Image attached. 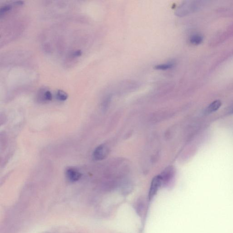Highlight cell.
Returning a JSON list of instances; mask_svg holds the SVG:
<instances>
[{
    "mask_svg": "<svg viewBox=\"0 0 233 233\" xmlns=\"http://www.w3.org/2000/svg\"><path fill=\"white\" fill-rule=\"evenodd\" d=\"M162 183H163V179L161 175L157 176L153 179L150 188L149 189V195H148L149 199H152L156 195L158 190L161 186Z\"/></svg>",
    "mask_w": 233,
    "mask_h": 233,
    "instance_id": "1",
    "label": "cell"
},
{
    "mask_svg": "<svg viewBox=\"0 0 233 233\" xmlns=\"http://www.w3.org/2000/svg\"><path fill=\"white\" fill-rule=\"evenodd\" d=\"M108 148L104 145H101L97 147L93 153V158L97 161L102 160L108 154Z\"/></svg>",
    "mask_w": 233,
    "mask_h": 233,
    "instance_id": "2",
    "label": "cell"
},
{
    "mask_svg": "<svg viewBox=\"0 0 233 233\" xmlns=\"http://www.w3.org/2000/svg\"><path fill=\"white\" fill-rule=\"evenodd\" d=\"M66 176L70 182H76L81 178L82 174L76 169L71 168L66 171Z\"/></svg>",
    "mask_w": 233,
    "mask_h": 233,
    "instance_id": "3",
    "label": "cell"
},
{
    "mask_svg": "<svg viewBox=\"0 0 233 233\" xmlns=\"http://www.w3.org/2000/svg\"><path fill=\"white\" fill-rule=\"evenodd\" d=\"M38 99L41 102H49L52 99L51 92L46 88L41 89L38 94Z\"/></svg>",
    "mask_w": 233,
    "mask_h": 233,
    "instance_id": "4",
    "label": "cell"
},
{
    "mask_svg": "<svg viewBox=\"0 0 233 233\" xmlns=\"http://www.w3.org/2000/svg\"><path fill=\"white\" fill-rule=\"evenodd\" d=\"M221 102L220 100H215L213 102L207 107L205 110L206 114H209L218 110L221 106Z\"/></svg>",
    "mask_w": 233,
    "mask_h": 233,
    "instance_id": "5",
    "label": "cell"
},
{
    "mask_svg": "<svg viewBox=\"0 0 233 233\" xmlns=\"http://www.w3.org/2000/svg\"><path fill=\"white\" fill-rule=\"evenodd\" d=\"M190 42L195 45L201 44L203 41V37L201 34H196L192 35L190 38Z\"/></svg>",
    "mask_w": 233,
    "mask_h": 233,
    "instance_id": "6",
    "label": "cell"
},
{
    "mask_svg": "<svg viewBox=\"0 0 233 233\" xmlns=\"http://www.w3.org/2000/svg\"><path fill=\"white\" fill-rule=\"evenodd\" d=\"M174 66V64L173 63H167L161 64L157 65L154 67V69L159 70H166L172 69Z\"/></svg>",
    "mask_w": 233,
    "mask_h": 233,
    "instance_id": "7",
    "label": "cell"
},
{
    "mask_svg": "<svg viewBox=\"0 0 233 233\" xmlns=\"http://www.w3.org/2000/svg\"><path fill=\"white\" fill-rule=\"evenodd\" d=\"M56 97L58 100L64 101L68 99V95L63 91L58 90L56 93Z\"/></svg>",
    "mask_w": 233,
    "mask_h": 233,
    "instance_id": "8",
    "label": "cell"
},
{
    "mask_svg": "<svg viewBox=\"0 0 233 233\" xmlns=\"http://www.w3.org/2000/svg\"><path fill=\"white\" fill-rule=\"evenodd\" d=\"M12 5H9V4L3 6L1 8V9H0V15L1 16L4 15L5 14L9 12L12 9Z\"/></svg>",
    "mask_w": 233,
    "mask_h": 233,
    "instance_id": "9",
    "label": "cell"
},
{
    "mask_svg": "<svg viewBox=\"0 0 233 233\" xmlns=\"http://www.w3.org/2000/svg\"><path fill=\"white\" fill-rule=\"evenodd\" d=\"M229 113L230 114H233V105L230 108V110H229Z\"/></svg>",
    "mask_w": 233,
    "mask_h": 233,
    "instance_id": "10",
    "label": "cell"
}]
</instances>
